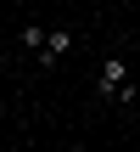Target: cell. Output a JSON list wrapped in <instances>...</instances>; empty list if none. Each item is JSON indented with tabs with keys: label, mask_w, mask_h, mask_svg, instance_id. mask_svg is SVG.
<instances>
[{
	"label": "cell",
	"mask_w": 140,
	"mask_h": 152,
	"mask_svg": "<svg viewBox=\"0 0 140 152\" xmlns=\"http://www.w3.org/2000/svg\"><path fill=\"white\" fill-rule=\"evenodd\" d=\"M67 51H73V28H51V34H45V45H39V62H45V68H56Z\"/></svg>",
	"instance_id": "7a4b0ae2"
},
{
	"label": "cell",
	"mask_w": 140,
	"mask_h": 152,
	"mask_svg": "<svg viewBox=\"0 0 140 152\" xmlns=\"http://www.w3.org/2000/svg\"><path fill=\"white\" fill-rule=\"evenodd\" d=\"M22 45H34V56H39V45H45V28H39V23H22Z\"/></svg>",
	"instance_id": "3957f363"
},
{
	"label": "cell",
	"mask_w": 140,
	"mask_h": 152,
	"mask_svg": "<svg viewBox=\"0 0 140 152\" xmlns=\"http://www.w3.org/2000/svg\"><path fill=\"white\" fill-rule=\"evenodd\" d=\"M95 96L101 102H118V107H135V79H129V62L112 51L101 62V79H95Z\"/></svg>",
	"instance_id": "6da1fadb"
}]
</instances>
